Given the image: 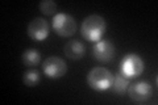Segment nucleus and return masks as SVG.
Instances as JSON below:
<instances>
[{"mask_svg": "<svg viewBox=\"0 0 158 105\" xmlns=\"http://www.w3.org/2000/svg\"><path fill=\"white\" fill-rule=\"evenodd\" d=\"M106 29H107L106 18L99 16V14H90V16H87L81 25V33L83 38L94 43L100 41L102 37L106 33Z\"/></svg>", "mask_w": 158, "mask_h": 105, "instance_id": "1", "label": "nucleus"}, {"mask_svg": "<svg viewBox=\"0 0 158 105\" xmlns=\"http://www.w3.org/2000/svg\"><path fill=\"white\" fill-rule=\"evenodd\" d=\"M52 26H53V30L59 37H71L77 33V29H78L75 18L63 12L57 13L54 16Z\"/></svg>", "mask_w": 158, "mask_h": 105, "instance_id": "4", "label": "nucleus"}, {"mask_svg": "<svg viewBox=\"0 0 158 105\" xmlns=\"http://www.w3.org/2000/svg\"><path fill=\"white\" fill-rule=\"evenodd\" d=\"M145 63L144 59L135 53H129L124 55L120 63V74H123L128 79H135L138 78L144 72Z\"/></svg>", "mask_w": 158, "mask_h": 105, "instance_id": "3", "label": "nucleus"}, {"mask_svg": "<svg viewBox=\"0 0 158 105\" xmlns=\"http://www.w3.org/2000/svg\"><path fill=\"white\" fill-rule=\"evenodd\" d=\"M40 80H41V75H40L37 70H29V71L24 72L23 83L25 84L27 87H36V86H38Z\"/></svg>", "mask_w": 158, "mask_h": 105, "instance_id": "12", "label": "nucleus"}, {"mask_svg": "<svg viewBox=\"0 0 158 105\" xmlns=\"http://www.w3.org/2000/svg\"><path fill=\"white\" fill-rule=\"evenodd\" d=\"M50 33V26L45 18L37 17L28 24L27 34L34 41H45Z\"/></svg>", "mask_w": 158, "mask_h": 105, "instance_id": "8", "label": "nucleus"}, {"mask_svg": "<svg viewBox=\"0 0 158 105\" xmlns=\"http://www.w3.org/2000/svg\"><path fill=\"white\" fill-rule=\"evenodd\" d=\"M63 50H65V55L71 61H79L86 55V46L78 39L67 42Z\"/></svg>", "mask_w": 158, "mask_h": 105, "instance_id": "9", "label": "nucleus"}, {"mask_svg": "<svg viewBox=\"0 0 158 105\" xmlns=\"http://www.w3.org/2000/svg\"><path fill=\"white\" fill-rule=\"evenodd\" d=\"M116 55V49L108 39H100L92 45V57L100 63L111 62Z\"/></svg>", "mask_w": 158, "mask_h": 105, "instance_id": "6", "label": "nucleus"}, {"mask_svg": "<svg viewBox=\"0 0 158 105\" xmlns=\"http://www.w3.org/2000/svg\"><path fill=\"white\" fill-rule=\"evenodd\" d=\"M113 82V74L106 67H94L87 74V84L94 91L103 92L110 89Z\"/></svg>", "mask_w": 158, "mask_h": 105, "instance_id": "2", "label": "nucleus"}, {"mask_svg": "<svg viewBox=\"0 0 158 105\" xmlns=\"http://www.w3.org/2000/svg\"><path fill=\"white\" fill-rule=\"evenodd\" d=\"M38 9L45 16H52V14L57 12V4L53 0H44V2L38 4Z\"/></svg>", "mask_w": 158, "mask_h": 105, "instance_id": "13", "label": "nucleus"}, {"mask_svg": "<svg viewBox=\"0 0 158 105\" xmlns=\"http://www.w3.org/2000/svg\"><path fill=\"white\" fill-rule=\"evenodd\" d=\"M128 96L135 103H146L153 96V87L148 82H138L128 87Z\"/></svg>", "mask_w": 158, "mask_h": 105, "instance_id": "7", "label": "nucleus"}, {"mask_svg": "<svg viewBox=\"0 0 158 105\" xmlns=\"http://www.w3.org/2000/svg\"><path fill=\"white\" fill-rule=\"evenodd\" d=\"M129 87V79L125 78L123 74H116L113 76V82H112V92L117 95V96H123Z\"/></svg>", "mask_w": 158, "mask_h": 105, "instance_id": "10", "label": "nucleus"}, {"mask_svg": "<svg viewBox=\"0 0 158 105\" xmlns=\"http://www.w3.org/2000/svg\"><path fill=\"white\" fill-rule=\"evenodd\" d=\"M42 71L50 79L63 78L67 72V64L59 57H49L42 63Z\"/></svg>", "mask_w": 158, "mask_h": 105, "instance_id": "5", "label": "nucleus"}, {"mask_svg": "<svg viewBox=\"0 0 158 105\" xmlns=\"http://www.w3.org/2000/svg\"><path fill=\"white\" fill-rule=\"evenodd\" d=\"M21 61L28 67H37L41 62V54L36 49H28L23 53Z\"/></svg>", "mask_w": 158, "mask_h": 105, "instance_id": "11", "label": "nucleus"}]
</instances>
